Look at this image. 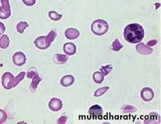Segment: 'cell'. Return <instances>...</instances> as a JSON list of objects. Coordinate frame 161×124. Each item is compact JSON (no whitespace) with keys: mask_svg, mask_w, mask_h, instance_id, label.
Masks as SVG:
<instances>
[{"mask_svg":"<svg viewBox=\"0 0 161 124\" xmlns=\"http://www.w3.org/2000/svg\"><path fill=\"white\" fill-rule=\"evenodd\" d=\"M124 35L125 40L128 43L132 44L138 43L144 38V29L139 24H130L125 27Z\"/></svg>","mask_w":161,"mask_h":124,"instance_id":"6da1fadb","label":"cell"},{"mask_svg":"<svg viewBox=\"0 0 161 124\" xmlns=\"http://www.w3.org/2000/svg\"><path fill=\"white\" fill-rule=\"evenodd\" d=\"M57 35V33L56 30H51L47 36L38 37L34 43L38 49L45 50L50 47V44L55 39Z\"/></svg>","mask_w":161,"mask_h":124,"instance_id":"7a4b0ae2","label":"cell"},{"mask_svg":"<svg viewBox=\"0 0 161 124\" xmlns=\"http://www.w3.org/2000/svg\"><path fill=\"white\" fill-rule=\"evenodd\" d=\"M91 29L92 32L96 35H103L106 33L109 30V24L106 20H97L93 22Z\"/></svg>","mask_w":161,"mask_h":124,"instance_id":"3957f363","label":"cell"},{"mask_svg":"<svg viewBox=\"0 0 161 124\" xmlns=\"http://www.w3.org/2000/svg\"><path fill=\"white\" fill-rule=\"evenodd\" d=\"M2 86L6 89H10L17 86V80L16 77L10 72L4 73L2 77Z\"/></svg>","mask_w":161,"mask_h":124,"instance_id":"277c9868","label":"cell"},{"mask_svg":"<svg viewBox=\"0 0 161 124\" xmlns=\"http://www.w3.org/2000/svg\"><path fill=\"white\" fill-rule=\"evenodd\" d=\"M1 14L0 18L2 20L7 19L11 16L10 5L8 0H1Z\"/></svg>","mask_w":161,"mask_h":124,"instance_id":"5b68a950","label":"cell"},{"mask_svg":"<svg viewBox=\"0 0 161 124\" xmlns=\"http://www.w3.org/2000/svg\"><path fill=\"white\" fill-rule=\"evenodd\" d=\"M12 60L15 65L21 66L26 63V57L23 53L18 51L14 54L12 57Z\"/></svg>","mask_w":161,"mask_h":124,"instance_id":"8992f818","label":"cell"},{"mask_svg":"<svg viewBox=\"0 0 161 124\" xmlns=\"http://www.w3.org/2000/svg\"><path fill=\"white\" fill-rule=\"evenodd\" d=\"M63 107V103L61 99L53 98L49 101V107L53 111L61 110Z\"/></svg>","mask_w":161,"mask_h":124,"instance_id":"52a82bcc","label":"cell"},{"mask_svg":"<svg viewBox=\"0 0 161 124\" xmlns=\"http://www.w3.org/2000/svg\"><path fill=\"white\" fill-rule=\"evenodd\" d=\"M141 97L145 101H150L154 97V92L150 88H144L141 92Z\"/></svg>","mask_w":161,"mask_h":124,"instance_id":"ba28073f","label":"cell"},{"mask_svg":"<svg viewBox=\"0 0 161 124\" xmlns=\"http://www.w3.org/2000/svg\"><path fill=\"white\" fill-rule=\"evenodd\" d=\"M89 113L93 117H100L103 114V109L99 105H94L90 107Z\"/></svg>","mask_w":161,"mask_h":124,"instance_id":"9c48e42d","label":"cell"},{"mask_svg":"<svg viewBox=\"0 0 161 124\" xmlns=\"http://www.w3.org/2000/svg\"><path fill=\"white\" fill-rule=\"evenodd\" d=\"M80 35L79 31L75 28H68L65 32V36L69 40H74L77 39Z\"/></svg>","mask_w":161,"mask_h":124,"instance_id":"30bf717a","label":"cell"},{"mask_svg":"<svg viewBox=\"0 0 161 124\" xmlns=\"http://www.w3.org/2000/svg\"><path fill=\"white\" fill-rule=\"evenodd\" d=\"M136 50L139 54L142 55H150L153 52V49L151 47H148L144 43L138 44L136 46Z\"/></svg>","mask_w":161,"mask_h":124,"instance_id":"8fae6325","label":"cell"},{"mask_svg":"<svg viewBox=\"0 0 161 124\" xmlns=\"http://www.w3.org/2000/svg\"><path fill=\"white\" fill-rule=\"evenodd\" d=\"M64 53L68 55H73L77 52V47L72 43H67L63 46Z\"/></svg>","mask_w":161,"mask_h":124,"instance_id":"7c38bea8","label":"cell"},{"mask_svg":"<svg viewBox=\"0 0 161 124\" xmlns=\"http://www.w3.org/2000/svg\"><path fill=\"white\" fill-rule=\"evenodd\" d=\"M69 59L67 55L55 54L54 55L53 60L54 62L58 65H63L65 64Z\"/></svg>","mask_w":161,"mask_h":124,"instance_id":"4fadbf2b","label":"cell"},{"mask_svg":"<svg viewBox=\"0 0 161 124\" xmlns=\"http://www.w3.org/2000/svg\"><path fill=\"white\" fill-rule=\"evenodd\" d=\"M74 77L72 75H66L62 78L61 84L63 87H69L74 83Z\"/></svg>","mask_w":161,"mask_h":124,"instance_id":"5bb4252c","label":"cell"},{"mask_svg":"<svg viewBox=\"0 0 161 124\" xmlns=\"http://www.w3.org/2000/svg\"><path fill=\"white\" fill-rule=\"evenodd\" d=\"M94 82L97 84H101L104 81V77L103 74L100 72H95L93 76Z\"/></svg>","mask_w":161,"mask_h":124,"instance_id":"9a60e30c","label":"cell"},{"mask_svg":"<svg viewBox=\"0 0 161 124\" xmlns=\"http://www.w3.org/2000/svg\"><path fill=\"white\" fill-rule=\"evenodd\" d=\"M0 44H1V49H5L8 47L9 44H10V40H9V38L7 35H4L2 37H1Z\"/></svg>","mask_w":161,"mask_h":124,"instance_id":"2e32d148","label":"cell"},{"mask_svg":"<svg viewBox=\"0 0 161 124\" xmlns=\"http://www.w3.org/2000/svg\"><path fill=\"white\" fill-rule=\"evenodd\" d=\"M41 80H42V79L39 76V75H38L37 76L33 78V80H32L31 84H30V87L31 92H34L36 90L37 86H38V85L39 84V83H40V82H41Z\"/></svg>","mask_w":161,"mask_h":124,"instance_id":"e0dca14e","label":"cell"},{"mask_svg":"<svg viewBox=\"0 0 161 124\" xmlns=\"http://www.w3.org/2000/svg\"><path fill=\"white\" fill-rule=\"evenodd\" d=\"M123 47V45L121 44L118 39H116L112 43L111 46V50L115 51H118Z\"/></svg>","mask_w":161,"mask_h":124,"instance_id":"ac0fdd59","label":"cell"},{"mask_svg":"<svg viewBox=\"0 0 161 124\" xmlns=\"http://www.w3.org/2000/svg\"><path fill=\"white\" fill-rule=\"evenodd\" d=\"M28 27V24L26 22H20L17 24V32L21 34L24 33V31Z\"/></svg>","mask_w":161,"mask_h":124,"instance_id":"d6986e66","label":"cell"},{"mask_svg":"<svg viewBox=\"0 0 161 124\" xmlns=\"http://www.w3.org/2000/svg\"><path fill=\"white\" fill-rule=\"evenodd\" d=\"M48 14H49V17L52 20H54V21H58V20H60L62 18V14H58L57 12L53 11L49 12Z\"/></svg>","mask_w":161,"mask_h":124,"instance_id":"ffe728a7","label":"cell"},{"mask_svg":"<svg viewBox=\"0 0 161 124\" xmlns=\"http://www.w3.org/2000/svg\"><path fill=\"white\" fill-rule=\"evenodd\" d=\"M112 70V66L111 65H106L105 66H101L100 68V71L103 74L104 76H107Z\"/></svg>","mask_w":161,"mask_h":124,"instance_id":"44dd1931","label":"cell"},{"mask_svg":"<svg viewBox=\"0 0 161 124\" xmlns=\"http://www.w3.org/2000/svg\"><path fill=\"white\" fill-rule=\"evenodd\" d=\"M109 87H104L101 88L100 89H98L95 91L94 93V96L96 97H99L101 96L102 95L105 94V93L109 89Z\"/></svg>","mask_w":161,"mask_h":124,"instance_id":"7402d4cb","label":"cell"},{"mask_svg":"<svg viewBox=\"0 0 161 124\" xmlns=\"http://www.w3.org/2000/svg\"><path fill=\"white\" fill-rule=\"evenodd\" d=\"M38 75V74L37 72V70L35 68L31 67L27 73V77L29 78H34V77H36Z\"/></svg>","mask_w":161,"mask_h":124,"instance_id":"603a6c76","label":"cell"},{"mask_svg":"<svg viewBox=\"0 0 161 124\" xmlns=\"http://www.w3.org/2000/svg\"><path fill=\"white\" fill-rule=\"evenodd\" d=\"M122 109L124 110V112H125V113L134 112L137 110L135 107L131 105H124V107H122Z\"/></svg>","mask_w":161,"mask_h":124,"instance_id":"cb8c5ba5","label":"cell"},{"mask_svg":"<svg viewBox=\"0 0 161 124\" xmlns=\"http://www.w3.org/2000/svg\"><path fill=\"white\" fill-rule=\"evenodd\" d=\"M0 113H1V121H0V123L1 124H3L5 122H6V121L7 120V115L6 113L3 110H0Z\"/></svg>","mask_w":161,"mask_h":124,"instance_id":"d4e9b609","label":"cell"},{"mask_svg":"<svg viewBox=\"0 0 161 124\" xmlns=\"http://www.w3.org/2000/svg\"><path fill=\"white\" fill-rule=\"evenodd\" d=\"M22 2L26 6H32L36 3V0H22Z\"/></svg>","mask_w":161,"mask_h":124,"instance_id":"484cf974","label":"cell"},{"mask_svg":"<svg viewBox=\"0 0 161 124\" xmlns=\"http://www.w3.org/2000/svg\"><path fill=\"white\" fill-rule=\"evenodd\" d=\"M67 120V117L64 116H62L59 119V120L58 121V122L59 124H65Z\"/></svg>","mask_w":161,"mask_h":124,"instance_id":"4316f807","label":"cell"},{"mask_svg":"<svg viewBox=\"0 0 161 124\" xmlns=\"http://www.w3.org/2000/svg\"><path fill=\"white\" fill-rule=\"evenodd\" d=\"M5 29L6 28H5V25L2 23L1 22L0 23V31H1L0 34H1H1L4 33L5 30Z\"/></svg>","mask_w":161,"mask_h":124,"instance_id":"83f0119b","label":"cell"},{"mask_svg":"<svg viewBox=\"0 0 161 124\" xmlns=\"http://www.w3.org/2000/svg\"><path fill=\"white\" fill-rule=\"evenodd\" d=\"M157 41L156 40H152L148 41L147 43V45L149 46H153L155 44H157Z\"/></svg>","mask_w":161,"mask_h":124,"instance_id":"f1b7e54d","label":"cell"},{"mask_svg":"<svg viewBox=\"0 0 161 124\" xmlns=\"http://www.w3.org/2000/svg\"><path fill=\"white\" fill-rule=\"evenodd\" d=\"M64 1H65V0H64Z\"/></svg>","mask_w":161,"mask_h":124,"instance_id":"f546056e","label":"cell"}]
</instances>
